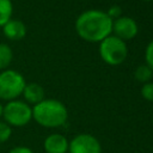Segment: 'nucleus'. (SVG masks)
I'll list each match as a JSON object with an SVG mask.
<instances>
[{"label": "nucleus", "instance_id": "dca6fc26", "mask_svg": "<svg viewBox=\"0 0 153 153\" xmlns=\"http://www.w3.org/2000/svg\"><path fill=\"white\" fill-rule=\"evenodd\" d=\"M145 57H146L147 66L153 71V41L147 45L146 51H145Z\"/></svg>", "mask_w": 153, "mask_h": 153}, {"label": "nucleus", "instance_id": "423d86ee", "mask_svg": "<svg viewBox=\"0 0 153 153\" xmlns=\"http://www.w3.org/2000/svg\"><path fill=\"white\" fill-rule=\"evenodd\" d=\"M69 153H102V146L93 135L79 134L68 145Z\"/></svg>", "mask_w": 153, "mask_h": 153}, {"label": "nucleus", "instance_id": "0eeeda50", "mask_svg": "<svg viewBox=\"0 0 153 153\" xmlns=\"http://www.w3.org/2000/svg\"><path fill=\"white\" fill-rule=\"evenodd\" d=\"M112 31L122 41L131 39L137 33V24L130 17H120L112 22Z\"/></svg>", "mask_w": 153, "mask_h": 153}, {"label": "nucleus", "instance_id": "f03ea898", "mask_svg": "<svg viewBox=\"0 0 153 153\" xmlns=\"http://www.w3.org/2000/svg\"><path fill=\"white\" fill-rule=\"evenodd\" d=\"M67 117V108L57 99H43L32 108V118L42 127H61L66 123Z\"/></svg>", "mask_w": 153, "mask_h": 153}, {"label": "nucleus", "instance_id": "a211bd4d", "mask_svg": "<svg viewBox=\"0 0 153 153\" xmlns=\"http://www.w3.org/2000/svg\"><path fill=\"white\" fill-rule=\"evenodd\" d=\"M8 153H33L29 147H25V146H18V147H14L12 148Z\"/></svg>", "mask_w": 153, "mask_h": 153}, {"label": "nucleus", "instance_id": "ddd939ff", "mask_svg": "<svg viewBox=\"0 0 153 153\" xmlns=\"http://www.w3.org/2000/svg\"><path fill=\"white\" fill-rule=\"evenodd\" d=\"M152 72H153V71H152L147 65H141V66H139V67L135 69L134 75H135V78H136L139 81L146 82V81H148V80L152 78Z\"/></svg>", "mask_w": 153, "mask_h": 153}, {"label": "nucleus", "instance_id": "4468645a", "mask_svg": "<svg viewBox=\"0 0 153 153\" xmlns=\"http://www.w3.org/2000/svg\"><path fill=\"white\" fill-rule=\"evenodd\" d=\"M12 135V129L6 122L0 121V142L7 141Z\"/></svg>", "mask_w": 153, "mask_h": 153}, {"label": "nucleus", "instance_id": "f3484780", "mask_svg": "<svg viewBox=\"0 0 153 153\" xmlns=\"http://www.w3.org/2000/svg\"><path fill=\"white\" fill-rule=\"evenodd\" d=\"M121 13H122V10H121V7H120V6H117V5L111 6V7L109 8V11L106 12V14H108L112 20H114V19L120 18V17H121Z\"/></svg>", "mask_w": 153, "mask_h": 153}, {"label": "nucleus", "instance_id": "2eb2a0df", "mask_svg": "<svg viewBox=\"0 0 153 153\" xmlns=\"http://www.w3.org/2000/svg\"><path fill=\"white\" fill-rule=\"evenodd\" d=\"M141 94L147 100H153V82H147L141 88Z\"/></svg>", "mask_w": 153, "mask_h": 153}, {"label": "nucleus", "instance_id": "6ab92c4d", "mask_svg": "<svg viewBox=\"0 0 153 153\" xmlns=\"http://www.w3.org/2000/svg\"><path fill=\"white\" fill-rule=\"evenodd\" d=\"M2 111H4V105L0 103V117H2Z\"/></svg>", "mask_w": 153, "mask_h": 153}, {"label": "nucleus", "instance_id": "9d476101", "mask_svg": "<svg viewBox=\"0 0 153 153\" xmlns=\"http://www.w3.org/2000/svg\"><path fill=\"white\" fill-rule=\"evenodd\" d=\"M22 94L24 96L25 103H27V104L36 105V104H38L39 102H42L44 99V90L37 82L26 84Z\"/></svg>", "mask_w": 153, "mask_h": 153}, {"label": "nucleus", "instance_id": "6e6552de", "mask_svg": "<svg viewBox=\"0 0 153 153\" xmlns=\"http://www.w3.org/2000/svg\"><path fill=\"white\" fill-rule=\"evenodd\" d=\"M2 32L11 41H20L26 35V26L20 19L11 18L2 26Z\"/></svg>", "mask_w": 153, "mask_h": 153}, {"label": "nucleus", "instance_id": "aec40b11", "mask_svg": "<svg viewBox=\"0 0 153 153\" xmlns=\"http://www.w3.org/2000/svg\"><path fill=\"white\" fill-rule=\"evenodd\" d=\"M143 1H149V0H143Z\"/></svg>", "mask_w": 153, "mask_h": 153}, {"label": "nucleus", "instance_id": "9b49d317", "mask_svg": "<svg viewBox=\"0 0 153 153\" xmlns=\"http://www.w3.org/2000/svg\"><path fill=\"white\" fill-rule=\"evenodd\" d=\"M13 60V51L6 43H0V71L7 69Z\"/></svg>", "mask_w": 153, "mask_h": 153}, {"label": "nucleus", "instance_id": "20e7f679", "mask_svg": "<svg viewBox=\"0 0 153 153\" xmlns=\"http://www.w3.org/2000/svg\"><path fill=\"white\" fill-rule=\"evenodd\" d=\"M2 117L10 127H23L32 120V108L23 100H10L4 105Z\"/></svg>", "mask_w": 153, "mask_h": 153}, {"label": "nucleus", "instance_id": "7ed1b4c3", "mask_svg": "<svg viewBox=\"0 0 153 153\" xmlns=\"http://www.w3.org/2000/svg\"><path fill=\"white\" fill-rule=\"evenodd\" d=\"M26 82L24 76L14 69H4L0 72V99L14 100L22 96Z\"/></svg>", "mask_w": 153, "mask_h": 153}, {"label": "nucleus", "instance_id": "f8f14e48", "mask_svg": "<svg viewBox=\"0 0 153 153\" xmlns=\"http://www.w3.org/2000/svg\"><path fill=\"white\" fill-rule=\"evenodd\" d=\"M13 14L12 0H0V27H2Z\"/></svg>", "mask_w": 153, "mask_h": 153}, {"label": "nucleus", "instance_id": "f257e3e1", "mask_svg": "<svg viewBox=\"0 0 153 153\" xmlns=\"http://www.w3.org/2000/svg\"><path fill=\"white\" fill-rule=\"evenodd\" d=\"M112 19L103 11L88 10L82 12L76 22L75 30L78 35L88 42H102L110 36L112 31Z\"/></svg>", "mask_w": 153, "mask_h": 153}, {"label": "nucleus", "instance_id": "39448f33", "mask_svg": "<svg viewBox=\"0 0 153 153\" xmlns=\"http://www.w3.org/2000/svg\"><path fill=\"white\" fill-rule=\"evenodd\" d=\"M127 45L124 41L114 36H108L100 42L99 45V54L103 61L108 65H120L127 57Z\"/></svg>", "mask_w": 153, "mask_h": 153}, {"label": "nucleus", "instance_id": "1a4fd4ad", "mask_svg": "<svg viewBox=\"0 0 153 153\" xmlns=\"http://www.w3.org/2000/svg\"><path fill=\"white\" fill-rule=\"evenodd\" d=\"M69 142L61 134H50L44 140V151L47 153H67Z\"/></svg>", "mask_w": 153, "mask_h": 153}]
</instances>
